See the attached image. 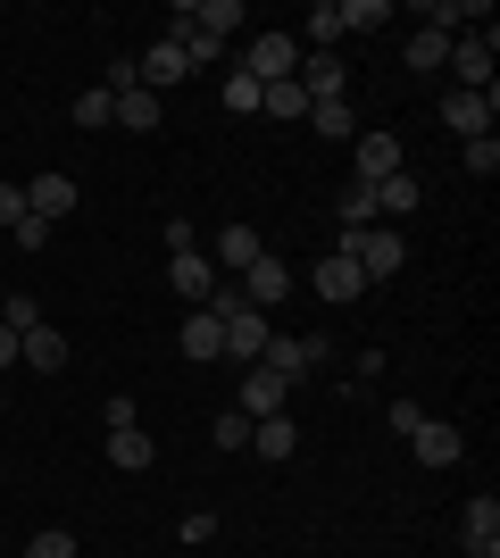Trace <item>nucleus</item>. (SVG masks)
<instances>
[{"instance_id":"obj_1","label":"nucleus","mask_w":500,"mask_h":558,"mask_svg":"<svg viewBox=\"0 0 500 558\" xmlns=\"http://www.w3.org/2000/svg\"><path fill=\"white\" fill-rule=\"evenodd\" d=\"M392 434H408V450H417V466H459V425H442V417H426L417 400H401L392 409Z\"/></svg>"},{"instance_id":"obj_2","label":"nucleus","mask_w":500,"mask_h":558,"mask_svg":"<svg viewBox=\"0 0 500 558\" xmlns=\"http://www.w3.org/2000/svg\"><path fill=\"white\" fill-rule=\"evenodd\" d=\"M326 359H333V342H326V333H267V350L251 359V367L284 375V384H301V375H317Z\"/></svg>"},{"instance_id":"obj_3","label":"nucleus","mask_w":500,"mask_h":558,"mask_svg":"<svg viewBox=\"0 0 500 558\" xmlns=\"http://www.w3.org/2000/svg\"><path fill=\"white\" fill-rule=\"evenodd\" d=\"M342 251L358 258V276H367V283H383V276H401L408 242H401V226H358V233H342Z\"/></svg>"},{"instance_id":"obj_4","label":"nucleus","mask_w":500,"mask_h":558,"mask_svg":"<svg viewBox=\"0 0 500 558\" xmlns=\"http://www.w3.org/2000/svg\"><path fill=\"white\" fill-rule=\"evenodd\" d=\"M242 75H251V84H284V75H301V34H251Z\"/></svg>"},{"instance_id":"obj_5","label":"nucleus","mask_w":500,"mask_h":558,"mask_svg":"<svg viewBox=\"0 0 500 558\" xmlns=\"http://www.w3.org/2000/svg\"><path fill=\"white\" fill-rule=\"evenodd\" d=\"M401 167H408L401 134H383V125H367V134L351 142V184H383V175H401Z\"/></svg>"},{"instance_id":"obj_6","label":"nucleus","mask_w":500,"mask_h":558,"mask_svg":"<svg viewBox=\"0 0 500 558\" xmlns=\"http://www.w3.org/2000/svg\"><path fill=\"white\" fill-rule=\"evenodd\" d=\"M217 333H225V359H259V350H267V333H276V326H267V308L234 301L225 317H217Z\"/></svg>"},{"instance_id":"obj_7","label":"nucleus","mask_w":500,"mask_h":558,"mask_svg":"<svg viewBox=\"0 0 500 558\" xmlns=\"http://www.w3.org/2000/svg\"><path fill=\"white\" fill-rule=\"evenodd\" d=\"M492 117H500V93L492 84H484V93H442V125H451V134H492Z\"/></svg>"},{"instance_id":"obj_8","label":"nucleus","mask_w":500,"mask_h":558,"mask_svg":"<svg viewBox=\"0 0 500 558\" xmlns=\"http://www.w3.org/2000/svg\"><path fill=\"white\" fill-rule=\"evenodd\" d=\"M309 292H317V301H358V292H367V276H358L351 251H326V258L309 267Z\"/></svg>"},{"instance_id":"obj_9","label":"nucleus","mask_w":500,"mask_h":558,"mask_svg":"<svg viewBox=\"0 0 500 558\" xmlns=\"http://www.w3.org/2000/svg\"><path fill=\"white\" fill-rule=\"evenodd\" d=\"M459 534H467V558H500V492H476V500H467Z\"/></svg>"},{"instance_id":"obj_10","label":"nucleus","mask_w":500,"mask_h":558,"mask_svg":"<svg viewBox=\"0 0 500 558\" xmlns=\"http://www.w3.org/2000/svg\"><path fill=\"white\" fill-rule=\"evenodd\" d=\"M284 292H292V267H284L276 251H259L251 267H242V301H251V308H276Z\"/></svg>"},{"instance_id":"obj_11","label":"nucleus","mask_w":500,"mask_h":558,"mask_svg":"<svg viewBox=\"0 0 500 558\" xmlns=\"http://www.w3.org/2000/svg\"><path fill=\"white\" fill-rule=\"evenodd\" d=\"M134 75H143V93H159V84H184V43H175V34H159V43L143 50V59H134Z\"/></svg>"},{"instance_id":"obj_12","label":"nucleus","mask_w":500,"mask_h":558,"mask_svg":"<svg viewBox=\"0 0 500 558\" xmlns=\"http://www.w3.org/2000/svg\"><path fill=\"white\" fill-rule=\"evenodd\" d=\"M167 283H175V292H184L192 308H209V292H217V267H209L200 251H175V258H167Z\"/></svg>"},{"instance_id":"obj_13","label":"nucleus","mask_w":500,"mask_h":558,"mask_svg":"<svg viewBox=\"0 0 500 558\" xmlns=\"http://www.w3.org/2000/svg\"><path fill=\"white\" fill-rule=\"evenodd\" d=\"M17 367H34V375H59V367H68V333H59V326H34V333H17Z\"/></svg>"},{"instance_id":"obj_14","label":"nucleus","mask_w":500,"mask_h":558,"mask_svg":"<svg viewBox=\"0 0 500 558\" xmlns=\"http://www.w3.org/2000/svg\"><path fill=\"white\" fill-rule=\"evenodd\" d=\"M25 209L42 217V226H59V217H75V184L68 175H34V184H25Z\"/></svg>"},{"instance_id":"obj_15","label":"nucleus","mask_w":500,"mask_h":558,"mask_svg":"<svg viewBox=\"0 0 500 558\" xmlns=\"http://www.w3.org/2000/svg\"><path fill=\"white\" fill-rule=\"evenodd\" d=\"M284 375H267V367H251L242 375V417H284Z\"/></svg>"},{"instance_id":"obj_16","label":"nucleus","mask_w":500,"mask_h":558,"mask_svg":"<svg viewBox=\"0 0 500 558\" xmlns=\"http://www.w3.org/2000/svg\"><path fill=\"white\" fill-rule=\"evenodd\" d=\"M150 459H159V442H150L143 425H109V466H125V475H143Z\"/></svg>"},{"instance_id":"obj_17","label":"nucleus","mask_w":500,"mask_h":558,"mask_svg":"<svg viewBox=\"0 0 500 558\" xmlns=\"http://www.w3.org/2000/svg\"><path fill=\"white\" fill-rule=\"evenodd\" d=\"M159 93H143V84H134V93H118V109H109V125H125V134H159Z\"/></svg>"},{"instance_id":"obj_18","label":"nucleus","mask_w":500,"mask_h":558,"mask_svg":"<svg viewBox=\"0 0 500 558\" xmlns=\"http://www.w3.org/2000/svg\"><path fill=\"white\" fill-rule=\"evenodd\" d=\"M251 450H259V459H276V466H284L292 450H301V425H292V417H251Z\"/></svg>"},{"instance_id":"obj_19","label":"nucleus","mask_w":500,"mask_h":558,"mask_svg":"<svg viewBox=\"0 0 500 558\" xmlns=\"http://www.w3.org/2000/svg\"><path fill=\"white\" fill-rule=\"evenodd\" d=\"M417 201H426V184H417L408 167H401V175H383V184H376V226H383V217H408Z\"/></svg>"},{"instance_id":"obj_20","label":"nucleus","mask_w":500,"mask_h":558,"mask_svg":"<svg viewBox=\"0 0 500 558\" xmlns=\"http://www.w3.org/2000/svg\"><path fill=\"white\" fill-rule=\"evenodd\" d=\"M242 17H251L242 0H192V25H200V34H217V43H234Z\"/></svg>"},{"instance_id":"obj_21","label":"nucleus","mask_w":500,"mask_h":558,"mask_svg":"<svg viewBox=\"0 0 500 558\" xmlns=\"http://www.w3.org/2000/svg\"><path fill=\"white\" fill-rule=\"evenodd\" d=\"M259 251H267L259 226H217V267H234V276H242V267H251Z\"/></svg>"},{"instance_id":"obj_22","label":"nucleus","mask_w":500,"mask_h":558,"mask_svg":"<svg viewBox=\"0 0 500 558\" xmlns=\"http://www.w3.org/2000/svg\"><path fill=\"white\" fill-rule=\"evenodd\" d=\"M184 359H225V333H217L209 308H192V317H184Z\"/></svg>"},{"instance_id":"obj_23","label":"nucleus","mask_w":500,"mask_h":558,"mask_svg":"<svg viewBox=\"0 0 500 558\" xmlns=\"http://www.w3.org/2000/svg\"><path fill=\"white\" fill-rule=\"evenodd\" d=\"M434 68H451V34H408V75H434Z\"/></svg>"},{"instance_id":"obj_24","label":"nucleus","mask_w":500,"mask_h":558,"mask_svg":"<svg viewBox=\"0 0 500 558\" xmlns=\"http://www.w3.org/2000/svg\"><path fill=\"white\" fill-rule=\"evenodd\" d=\"M301 25H309V43H301V50H333V43H342V0H317Z\"/></svg>"},{"instance_id":"obj_25","label":"nucleus","mask_w":500,"mask_h":558,"mask_svg":"<svg viewBox=\"0 0 500 558\" xmlns=\"http://www.w3.org/2000/svg\"><path fill=\"white\" fill-rule=\"evenodd\" d=\"M259 117H309V93L284 75V84H267V93H259Z\"/></svg>"},{"instance_id":"obj_26","label":"nucleus","mask_w":500,"mask_h":558,"mask_svg":"<svg viewBox=\"0 0 500 558\" xmlns=\"http://www.w3.org/2000/svg\"><path fill=\"white\" fill-rule=\"evenodd\" d=\"M309 125L326 142H351V100H309Z\"/></svg>"},{"instance_id":"obj_27","label":"nucleus","mask_w":500,"mask_h":558,"mask_svg":"<svg viewBox=\"0 0 500 558\" xmlns=\"http://www.w3.org/2000/svg\"><path fill=\"white\" fill-rule=\"evenodd\" d=\"M376 226V184H342V233Z\"/></svg>"},{"instance_id":"obj_28","label":"nucleus","mask_w":500,"mask_h":558,"mask_svg":"<svg viewBox=\"0 0 500 558\" xmlns=\"http://www.w3.org/2000/svg\"><path fill=\"white\" fill-rule=\"evenodd\" d=\"M459 159H467V175H476V184H492V175H500V134H476Z\"/></svg>"},{"instance_id":"obj_29","label":"nucleus","mask_w":500,"mask_h":558,"mask_svg":"<svg viewBox=\"0 0 500 558\" xmlns=\"http://www.w3.org/2000/svg\"><path fill=\"white\" fill-rule=\"evenodd\" d=\"M0 326H9V333H34V326H42V301H34V292H9V301H0Z\"/></svg>"},{"instance_id":"obj_30","label":"nucleus","mask_w":500,"mask_h":558,"mask_svg":"<svg viewBox=\"0 0 500 558\" xmlns=\"http://www.w3.org/2000/svg\"><path fill=\"white\" fill-rule=\"evenodd\" d=\"M259 93H267V84H251L242 68H225V109H234V117H259Z\"/></svg>"},{"instance_id":"obj_31","label":"nucleus","mask_w":500,"mask_h":558,"mask_svg":"<svg viewBox=\"0 0 500 558\" xmlns=\"http://www.w3.org/2000/svg\"><path fill=\"white\" fill-rule=\"evenodd\" d=\"M383 17H392V0H351V9H342V34H376Z\"/></svg>"},{"instance_id":"obj_32","label":"nucleus","mask_w":500,"mask_h":558,"mask_svg":"<svg viewBox=\"0 0 500 558\" xmlns=\"http://www.w3.org/2000/svg\"><path fill=\"white\" fill-rule=\"evenodd\" d=\"M417 25H426V34H451V25H467V0H426Z\"/></svg>"},{"instance_id":"obj_33","label":"nucleus","mask_w":500,"mask_h":558,"mask_svg":"<svg viewBox=\"0 0 500 558\" xmlns=\"http://www.w3.org/2000/svg\"><path fill=\"white\" fill-rule=\"evenodd\" d=\"M25 558H75V534L68 525H42V534L25 542Z\"/></svg>"},{"instance_id":"obj_34","label":"nucleus","mask_w":500,"mask_h":558,"mask_svg":"<svg viewBox=\"0 0 500 558\" xmlns=\"http://www.w3.org/2000/svg\"><path fill=\"white\" fill-rule=\"evenodd\" d=\"M109 109H118V93H75V125H84V134L109 125Z\"/></svg>"},{"instance_id":"obj_35","label":"nucleus","mask_w":500,"mask_h":558,"mask_svg":"<svg viewBox=\"0 0 500 558\" xmlns=\"http://www.w3.org/2000/svg\"><path fill=\"white\" fill-rule=\"evenodd\" d=\"M217 450H251V417H242V409H234V417H217Z\"/></svg>"},{"instance_id":"obj_36","label":"nucleus","mask_w":500,"mask_h":558,"mask_svg":"<svg viewBox=\"0 0 500 558\" xmlns=\"http://www.w3.org/2000/svg\"><path fill=\"white\" fill-rule=\"evenodd\" d=\"M25 217H34V209H25V184H0V226L17 233V226H25Z\"/></svg>"},{"instance_id":"obj_37","label":"nucleus","mask_w":500,"mask_h":558,"mask_svg":"<svg viewBox=\"0 0 500 558\" xmlns=\"http://www.w3.org/2000/svg\"><path fill=\"white\" fill-rule=\"evenodd\" d=\"M159 233H167V258H175V251H192V233H200V226H192V217H167Z\"/></svg>"},{"instance_id":"obj_38","label":"nucleus","mask_w":500,"mask_h":558,"mask_svg":"<svg viewBox=\"0 0 500 558\" xmlns=\"http://www.w3.org/2000/svg\"><path fill=\"white\" fill-rule=\"evenodd\" d=\"M9 367H17V333L0 326V375H9Z\"/></svg>"}]
</instances>
